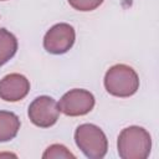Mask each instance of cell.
<instances>
[{
    "label": "cell",
    "instance_id": "cell-1",
    "mask_svg": "<svg viewBox=\"0 0 159 159\" xmlns=\"http://www.w3.org/2000/svg\"><path fill=\"white\" fill-rule=\"evenodd\" d=\"M117 148L122 159H145L152 149L150 134L138 125L124 128L118 137Z\"/></svg>",
    "mask_w": 159,
    "mask_h": 159
},
{
    "label": "cell",
    "instance_id": "cell-2",
    "mask_svg": "<svg viewBox=\"0 0 159 159\" xmlns=\"http://www.w3.org/2000/svg\"><path fill=\"white\" fill-rule=\"evenodd\" d=\"M104 87L114 97H130L139 88V78L132 67L118 63L106 72Z\"/></svg>",
    "mask_w": 159,
    "mask_h": 159
},
{
    "label": "cell",
    "instance_id": "cell-3",
    "mask_svg": "<svg viewBox=\"0 0 159 159\" xmlns=\"http://www.w3.org/2000/svg\"><path fill=\"white\" fill-rule=\"evenodd\" d=\"M75 140L82 153L89 159H101L107 154L108 140L103 130L89 123L77 127L75 132Z\"/></svg>",
    "mask_w": 159,
    "mask_h": 159
},
{
    "label": "cell",
    "instance_id": "cell-4",
    "mask_svg": "<svg viewBox=\"0 0 159 159\" xmlns=\"http://www.w3.org/2000/svg\"><path fill=\"white\" fill-rule=\"evenodd\" d=\"M94 107V97L86 89L75 88L62 96L58 102L60 112L70 117H78L89 113Z\"/></svg>",
    "mask_w": 159,
    "mask_h": 159
},
{
    "label": "cell",
    "instance_id": "cell-5",
    "mask_svg": "<svg viewBox=\"0 0 159 159\" xmlns=\"http://www.w3.org/2000/svg\"><path fill=\"white\" fill-rule=\"evenodd\" d=\"M30 120L41 128H48L53 125L60 116V108L56 101L48 96H40L35 98L29 106Z\"/></svg>",
    "mask_w": 159,
    "mask_h": 159
},
{
    "label": "cell",
    "instance_id": "cell-6",
    "mask_svg": "<svg viewBox=\"0 0 159 159\" xmlns=\"http://www.w3.org/2000/svg\"><path fill=\"white\" fill-rule=\"evenodd\" d=\"M75 29L68 24H57L52 26L43 37V47L52 55L67 52L75 43Z\"/></svg>",
    "mask_w": 159,
    "mask_h": 159
},
{
    "label": "cell",
    "instance_id": "cell-7",
    "mask_svg": "<svg viewBox=\"0 0 159 159\" xmlns=\"http://www.w3.org/2000/svg\"><path fill=\"white\" fill-rule=\"evenodd\" d=\"M29 80L20 73H10L0 80V98L6 102H17L27 96Z\"/></svg>",
    "mask_w": 159,
    "mask_h": 159
},
{
    "label": "cell",
    "instance_id": "cell-8",
    "mask_svg": "<svg viewBox=\"0 0 159 159\" xmlns=\"http://www.w3.org/2000/svg\"><path fill=\"white\" fill-rule=\"evenodd\" d=\"M20 129L19 117L7 111H0V142H7L16 137Z\"/></svg>",
    "mask_w": 159,
    "mask_h": 159
},
{
    "label": "cell",
    "instance_id": "cell-9",
    "mask_svg": "<svg viewBox=\"0 0 159 159\" xmlns=\"http://www.w3.org/2000/svg\"><path fill=\"white\" fill-rule=\"evenodd\" d=\"M17 50L16 37L6 29H0V67L5 65Z\"/></svg>",
    "mask_w": 159,
    "mask_h": 159
},
{
    "label": "cell",
    "instance_id": "cell-10",
    "mask_svg": "<svg viewBox=\"0 0 159 159\" xmlns=\"http://www.w3.org/2000/svg\"><path fill=\"white\" fill-rule=\"evenodd\" d=\"M42 158L43 159H52V158H72L75 159V155L63 145L61 144H52L50 145L45 153L42 154Z\"/></svg>",
    "mask_w": 159,
    "mask_h": 159
},
{
    "label": "cell",
    "instance_id": "cell-11",
    "mask_svg": "<svg viewBox=\"0 0 159 159\" xmlns=\"http://www.w3.org/2000/svg\"><path fill=\"white\" fill-rule=\"evenodd\" d=\"M68 4L78 11H92L97 9L103 0H67Z\"/></svg>",
    "mask_w": 159,
    "mask_h": 159
},
{
    "label": "cell",
    "instance_id": "cell-12",
    "mask_svg": "<svg viewBox=\"0 0 159 159\" xmlns=\"http://www.w3.org/2000/svg\"><path fill=\"white\" fill-rule=\"evenodd\" d=\"M0 1H4V0H0Z\"/></svg>",
    "mask_w": 159,
    "mask_h": 159
}]
</instances>
